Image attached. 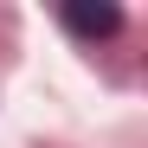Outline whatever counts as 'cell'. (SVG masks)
Segmentation results:
<instances>
[{
	"label": "cell",
	"instance_id": "1",
	"mask_svg": "<svg viewBox=\"0 0 148 148\" xmlns=\"http://www.w3.org/2000/svg\"><path fill=\"white\" fill-rule=\"evenodd\" d=\"M64 26L77 39H116L122 32V7H110V0H97V7H64Z\"/></svg>",
	"mask_w": 148,
	"mask_h": 148
}]
</instances>
